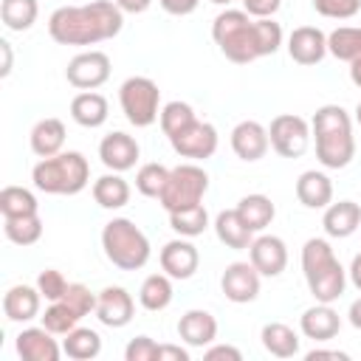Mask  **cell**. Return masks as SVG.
I'll list each match as a JSON object with an SVG mask.
<instances>
[{
    "label": "cell",
    "mask_w": 361,
    "mask_h": 361,
    "mask_svg": "<svg viewBox=\"0 0 361 361\" xmlns=\"http://www.w3.org/2000/svg\"><path fill=\"white\" fill-rule=\"evenodd\" d=\"M212 39L220 54L237 65L271 56L282 45V25L274 17H251L243 8H226L212 23Z\"/></svg>",
    "instance_id": "cell-1"
},
{
    "label": "cell",
    "mask_w": 361,
    "mask_h": 361,
    "mask_svg": "<svg viewBox=\"0 0 361 361\" xmlns=\"http://www.w3.org/2000/svg\"><path fill=\"white\" fill-rule=\"evenodd\" d=\"M121 28H124V11L113 0L59 6L48 17V34L59 45H96L113 39Z\"/></svg>",
    "instance_id": "cell-2"
},
{
    "label": "cell",
    "mask_w": 361,
    "mask_h": 361,
    "mask_svg": "<svg viewBox=\"0 0 361 361\" xmlns=\"http://www.w3.org/2000/svg\"><path fill=\"white\" fill-rule=\"evenodd\" d=\"M310 133L316 138V158L324 169H344L355 158L353 118L341 104H322L313 113Z\"/></svg>",
    "instance_id": "cell-3"
},
{
    "label": "cell",
    "mask_w": 361,
    "mask_h": 361,
    "mask_svg": "<svg viewBox=\"0 0 361 361\" xmlns=\"http://www.w3.org/2000/svg\"><path fill=\"white\" fill-rule=\"evenodd\" d=\"M302 274L313 299L324 305L341 299L347 288V271L341 268V262L333 254V245L324 237H310L302 245Z\"/></svg>",
    "instance_id": "cell-4"
},
{
    "label": "cell",
    "mask_w": 361,
    "mask_h": 361,
    "mask_svg": "<svg viewBox=\"0 0 361 361\" xmlns=\"http://www.w3.org/2000/svg\"><path fill=\"white\" fill-rule=\"evenodd\" d=\"M31 180L45 195H79L90 183V164L82 152L68 149L39 158V164L31 169Z\"/></svg>",
    "instance_id": "cell-5"
},
{
    "label": "cell",
    "mask_w": 361,
    "mask_h": 361,
    "mask_svg": "<svg viewBox=\"0 0 361 361\" xmlns=\"http://www.w3.org/2000/svg\"><path fill=\"white\" fill-rule=\"evenodd\" d=\"M104 257L121 271H138L149 262V240L147 234L127 217H113L102 228Z\"/></svg>",
    "instance_id": "cell-6"
},
{
    "label": "cell",
    "mask_w": 361,
    "mask_h": 361,
    "mask_svg": "<svg viewBox=\"0 0 361 361\" xmlns=\"http://www.w3.org/2000/svg\"><path fill=\"white\" fill-rule=\"evenodd\" d=\"M209 192V175L200 164L189 161V164H178L175 169H169V180L158 197V203L164 206L166 214L180 212V209H192L197 203H203V195Z\"/></svg>",
    "instance_id": "cell-7"
},
{
    "label": "cell",
    "mask_w": 361,
    "mask_h": 361,
    "mask_svg": "<svg viewBox=\"0 0 361 361\" xmlns=\"http://www.w3.org/2000/svg\"><path fill=\"white\" fill-rule=\"evenodd\" d=\"M118 104L133 127H149L161 116V90L149 76H130L118 87Z\"/></svg>",
    "instance_id": "cell-8"
},
{
    "label": "cell",
    "mask_w": 361,
    "mask_h": 361,
    "mask_svg": "<svg viewBox=\"0 0 361 361\" xmlns=\"http://www.w3.org/2000/svg\"><path fill=\"white\" fill-rule=\"evenodd\" d=\"M310 124L296 113H279L268 124L271 147L282 158H302L310 147Z\"/></svg>",
    "instance_id": "cell-9"
},
{
    "label": "cell",
    "mask_w": 361,
    "mask_h": 361,
    "mask_svg": "<svg viewBox=\"0 0 361 361\" xmlns=\"http://www.w3.org/2000/svg\"><path fill=\"white\" fill-rule=\"evenodd\" d=\"M110 56L104 51H82L76 54L68 68H65V79L68 85H73L76 90H96L110 79Z\"/></svg>",
    "instance_id": "cell-10"
},
{
    "label": "cell",
    "mask_w": 361,
    "mask_h": 361,
    "mask_svg": "<svg viewBox=\"0 0 361 361\" xmlns=\"http://www.w3.org/2000/svg\"><path fill=\"white\" fill-rule=\"evenodd\" d=\"M217 130H214V124H209V121H200V118H195L186 130H180L178 135H172L169 138V144H172V149L180 155V158H189V161H206V158H212L214 152H217Z\"/></svg>",
    "instance_id": "cell-11"
},
{
    "label": "cell",
    "mask_w": 361,
    "mask_h": 361,
    "mask_svg": "<svg viewBox=\"0 0 361 361\" xmlns=\"http://www.w3.org/2000/svg\"><path fill=\"white\" fill-rule=\"evenodd\" d=\"M259 282H262V274L251 262H231V265H226V271L220 276V288H223L226 299L234 305L254 302L259 296Z\"/></svg>",
    "instance_id": "cell-12"
},
{
    "label": "cell",
    "mask_w": 361,
    "mask_h": 361,
    "mask_svg": "<svg viewBox=\"0 0 361 361\" xmlns=\"http://www.w3.org/2000/svg\"><path fill=\"white\" fill-rule=\"evenodd\" d=\"M135 316V302L121 285H107L104 290L96 293V319L104 327H127Z\"/></svg>",
    "instance_id": "cell-13"
},
{
    "label": "cell",
    "mask_w": 361,
    "mask_h": 361,
    "mask_svg": "<svg viewBox=\"0 0 361 361\" xmlns=\"http://www.w3.org/2000/svg\"><path fill=\"white\" fill-rule=\"evenodd\" d=\"M158 262H161V271L166 276H172V279H192L197 265H200V251H197V245L189 237H178V240H169L161 248Z\"/></svg>",
    "instance_id": "cell-14"
},
{
    "label": "cell",
    "mask_w": 361,
    "mask_h": 361,
    "mask_svg": "<svg viewBox=\"0 0 361 361\" xmlns=\"http://www.w3.org/2000/svg\"><path fill=\"white\" fill-rule=\"evenodd\" d=\"M248 262L262 274V276H279L288 268V245L276 234H259L248 245Z\"/></svg>",
    "instance_id": "cell-15"
},
{
    "label": "cell",
    "mask_w": 361,
    "mask_h": 361,
    "mask_svg": "<svg viewBox=\"0 0 361 361\" xmlns=\"http://www.w3.org/2000/svg\"><path fill=\"white\" fill-rule=\"evenodd\" d=\"M138 155H141V147L133 135L121 133V130H113L107 133L102 141H99V158L102 164L110 169V172H127L138 164Z\"/></svg>",
    "instance_id": "cell-16"
},
{
    "label": "cell",
    "mask_w": 361,
    "mask_h": 361,
    "mask_svg": "<svg viewBox=\"0 0 361 361\" xmlns=\"http://www.w3.org/2000/svg\"><path fill=\"white\" fill-rule=\"evenodd\" d=\"M288 54L299 65H319L327 56V34L316 25H299L288 37Z\"/></svg>",
    "instance_id": "cell-17"
},
{
    "label": "cell",
    "mask_w": 361,
    "mask_h": 361,
    "mask_svg": "<svg viewBox=\"0 0 361 361\" xmlns=\"http://www.w3.org/2000/svg\"><path fill=\"white\" fill-rule=\"evenodd\" d=\"M268 147H271L268 127H262V124L254 121V118H245V121H240V124L231 130V149H234V155H237L240 161L254 164V161L265 158Z\"/></svg>",
    "instance_id": "cell-18"
},
{
    "label": "cell",
    "mask_w": 361,
    "mask_h": 361,
    "mask_svg": "<svg viewBox=\"0 0 361 361\" xmlns=\"http://www.w3.org/2000/svg\"><path fill=\"white\" fill-rule=\"evenodd\" d=\"M17 355L23 361H59L62 347L48 327H25L17 336Z\"/></svg>",
    "instance_id": "cell-19"
},
{
    "label": "cell",
    "mask_w": 361,
    "mask_h": 361,
    "mask_svg": "<svg viewBox=\"0 0 361 361\" xmlns=\"http://www.w3.org/2000/svg\"><path fill=\"white\" fill-rule=\"evenodd\" d=\"M299 330L305 338H313V341H330L338 336L341 330V319L338 313L333 310V305H324V302H316L313 307H307L299 319Z\"/></svg>",
    "instance_id": "cell-20"
},
{
    "label": "cell",
    "mask_w": 361,
    "mask_h": 361,
    "mask_svg": "<svg viewBox=\"0 0 361 361\" xmlns=\"http://www.w3.org/2000/svg\"><path fill=\"white\" fill-rule=\"evenodd\" d=\"M178 336L186 347H209L217 338V319L209 310H186L178 319Z\"/></svg>",
    "instance_id": "cell-21"
},
{
    "label": "cell",
    "mask_w": 361,
    "mask_h": 361,
    "mask_svg": "<svg viewBox=\"0 0 361 361\" xmlns=\"http://www.w3.org/2000/svg\"><path fill=\"white\" fill-rule=\"evenodd\" d=\"M322 226H324V234L333 237V240H344L350 234H355L361 228V206L355 200H338V203H330L324 209V217H322Z\"/></svg>",
    "instance_id": "cell-22"
},
{
    "label": "cell",
    "mask_w": 361,
    "mask_h": 361,
    "mask_svg": "<svg viewBox=\"0 0 361 361\" xmlns=\"http://www.w3.org/2000/svg\"><path fill=\"white\" fill-rule=\"evenodd\" d=\"M39 302L42 293L37 285H11L3 296V313L8 322H31L39 316Z\"/></svg>",
    "instance_id": "cell-23"
},
{
    "label": "cell",
    "mask_w": 361,
    "mask_h": 361,
    "mask_svg": "<svg viewBox=\"0 0 361 361\" xmlns=\"http://www.w3.org/2000/svg\"><path fill=\"white\" fill-rule=\"evenodd\" d=\"M296 200L305 209H327L333 203V180L319 169L302 172L296 180Z\"/></svg>",
    "instance_id": "cell-24"
},
{
    "label": "cell",
    "mask_w": 361,
    "mask_h": 361,
    "mask_svg": "<svg viewBox=\"0 0 361 361\" xmlns=\"http://www.w3.org/2000/svg\"><path fill=\"white\" fill-rule=\"evenodd\" d=\"M110 116V107H107V99L96 90H82L71 99V118L79 124V127H87V130H96L107 121Z\"/></svg>",
    "instance_id": "cell-25"
},
{
    "label": "cell",
    "mask_w": 361,
    "mask_h": 361,
    "mask_svg": "<svg viewBox=\"0 0 361 361\" xmlns=\"http://www.w3.org/2000/svg\"><path fill=\"white\" fill-rule=\"evenodd\" d=\"M65 135H68V133H65V124H62L59 118H54V116L39 118V121L31 127V135H28L31 152H34L37 158L59 155L62 147H65Z\"/></svg>",
    "instance_id": "cell-26"
},
{
    "label": "cell",
    "mask_w": 361,
    "mask_h": 361,
    "mask_svg": "<svg viewBox=\"0 0 361 361\" xmlns=\"http://www.w3.org/2000/svg\"><path fill=\"white\" fill-rule=\"evenodd\" d=\"M214 234L231 251H245L254 243V231L243 223V217L237 214V209H226V212H220L214 217Z\"/></svg>",
    "instance_id": "cell-27"
},
{
    "label": "cell",
    "mask_w": 361,
    "mask_h": 361,
    "mask_svg": "<svg viewBox=\"0 0 361 361\" xmlns=\"http://www.w3.org/2000/svg\"><path fill=\"white\" fill-rule=\"evenodd\" d=\"M93 200L102 206V209H124L130 203V183L121 178V172H107L102 178L93 180Z\"/></svg>",
    "instance_id": "cell-28"
},
{
    "label": "cell",
    "mask_w": 361,
    "mask_h": 361,
    "mask_svg": "<svg viewBox=\"0 0 361 361\" xmlns=\"http://www.w3.org/2000/svg\"><path fill=\"white\" fill-rule=\"evenodd\" d=\"M262 347L274 355V358H293L299 355V333L285 324V322H268L259 333Z\"/></svg>",
    "instance_id": "cell-29"
},
{
    "label": "cell",
    "mask_w": 361,
    "mask_h": 361,
    "mask_svg": "<svg viewBox=\"0 0 361 361\" xmlns=\"http://www.w3.org/2000/svg\"><path fill=\"white\" fill-rule=\"evenodd\" d=\"M237 214H240L243 223L257 234V231H265V228L274 223L276 206H274V200H271L268 195H245V197H240V203H237Z\"/></svg>",
    "instance_id": "cell-30"
},
{
    "label": "cell",
    "mask_w": 361,
    "mask_h": 361,
    "mask_svg": "<svg viewBox=\"0 0 361 361\" xmlns=\"http://www.w3.org/2000/svg\"><path fill=\"white\" fill-rule=\"evenodd\" d=\"M172 296H175V290H172V276H166V274H149V276L141 282V288H138V302H141V307L149 310V313L166 310V307L172 305Z\"/></svg>",
    "instance_id": "cell-31"
},
{
    "label": "cell",
    "mask_w": 361,
    "mask_h": 361,
    "mask_svg": "<svg viewBox=\"0 0 361 361\" xmlns=\"http://www.w3.org/2000/svg\"><path fill=\"white\" fill-rule=\"evenodd\" d=\"M62 353L73 361H90L102 353V336L90 327H73L62 338Z\"/></svg>",
    "instance_id": "cell-32"
},
{
    "label": "cell",
    "mask_w": 361,
    "mask_h": 361,
    "mask_svg": "<svg viewBox=\"0 0 361 361\" xmlns=\"http://www.w3.org/2000/svg\"><path fill=\"white\" fill-rule=\"evenodd\" d=\"M39 3L37 0H0V20L8 31H28L37 23Z\"/></svg>",
    "instance_id": "cell-33"
},
{
    "label": "cell",
    "mask_w": 361,
    "mask_h": 361,
    "mask_svg": "<svg viewBox=\"0 0 361 361\" xmlns=\"http://www.w3.org/2000/svg\"><path fill=\"white\" fill-rule=\"evenodd\" d=\"M327 54H333L341 62L361 59V28L358 25H338L327 34Z\"/></svg>",
    "instance_id": "cell-34"
},
{
    "label": "cell",
    "mask_w": 361,
    "mask_h": 361,
    "mask_svg": "<svg viewBox=\"0 0 361 361\" xmlns=\"http://www.w3.org/2000/svg\"><path fill=\"white\" fill-rule=\"evenodd\" d=\"M3 234L14 245H34L42 237V217L25 214V217H3Z\"/></svg>",
    "instance_id": "cell-35"
},
{
    "label": "cell",
    "mask_w": 361,
    "mask_h": 361,
    "mask_svg": "<svg viewBox=\"0 0 361 361\" xmlns=\"http://www.w3.org/2000/svg\"><path fill=\"white\" fill-rule=\"evenodd\" d=\"M0 212L3 217H25V214H39V203L31 189L25 186H3L0 192Z\"/></svg>",
    "instance_id": "cell-36"
},
{
    "label": "cell",
    "mask_w": 361,
    "mask_h": 361,
    "mask_svg": "<svg viewBox=\"0 0 361 361\" xmlns=\"http://www.w3.org/2000/svg\"><path fill=\"white\" fill-rule=\"evenodd\" d=\"M169 228L178 234V237H200L206 228H209V212L203 203L192 206V209H180V212H172L169 214Z\"/></svg>",
    "instance_id": "cell-37"
},
{
    "label": "cell",
    "mask_w": 361,
    "mask_h": 361,
    "mask_svg": "<svg viewBox=\"0 0 361 361\" xmlns=\"http://www.w3.org/2000/svg\"><path fill=\"white\" fill-rule=\"evenodd\" d=\"M195 118H197V116H195L192 104L178 102V99H175V102H166V104L161 107V116H158L161 130H164V135H166V138H172V135H178L180 130H186Z\"/></svg>",
    "instance_id": "cell-38"
},
{
    "label": "cell",
    "mask_w": 361,
    "mask_h": 361,
    "mask_svg": "<svg viewBox=\"0 0 361 361\" xmlns=\"http://www.w3.org/2000/svg\"><path fill=\"white\" fill-rule=\"evenodd\" d=\"M169 180V169L164 164H141L138 172H135V189L144 195V197H161L164 186Z\"/></svg>",
    "instance_id": "cell-39"
},
{
    "label": "cell",
    "mask_w": 361,
    "mask_h": 361,
    "mask_svg": "<svg viewBox=\"0 0 361 361\" xmlns=\"http://www.w3.org/2000/svg\"><path fill=\"white\" fill-rule=\"evenodd\" d=\"M39 319H42V327H48L54 336H65L73 327H79V322H82V316H76L62 299L59 302H51Z\"/></svg>",
    "instance_id": "cell-40"
},
{
    "label": "cell",
    "mask_w": 361,
    "mask_h": 361,
    "mask_svg": "<svg viewBox=\"0 0 361 361\" xmlns=\"http://www.w3.org/2000/svg\"><path fill=\"white\" fill-rule=\"evenodd\" d=\"M62 302L76 313V316H87V313H96V293L87 288V285H82V282H71L68 285V290H65V296H62Z\"/></svg>",
    "instance_id": "cell-41"
},
{
    "label": "cell",
    "mask_w": 361,
    "mask_h": 361,
    "mask_svg": "<svg viewBox=\"0 0 361 361\" xmlns=\"http://www.w3.org/2000/svg\"><path fill=\"white\" fill-rule=\"evenodd\" d=\"M68 279L62 276V271H56V268H45V271H39V276H37V288H39V293H42V299H48V302H59L62 296H65V290H68Z\"/></svg>",
    "instance_id": "cell-42"
},
{
    "label": "cell",
    "mask_w": 361,
    "mask_h": 361,
    "mask_svg": "<svg viewBox=\"0 0 361 361\" xmlns=\"http://www.w3.org/2000/svg\"><path fill=\"white\" fill-rule=\"evenodd\" d=\"M313 8L330 20H350L361 11V0H313Z\"/></svg>",
    "instance_id": "cell-43"
},
{
    "label": "cell",
    "mask_w": 361,
    "mask_h": 361,
    "mask_svg": "<svg viewBox=\"0 0 361 361\" xmlns=\"http://www.w3.org/2000/svg\"><path fill=\"white\" fill-rule=\"evenodd\" d=\"M158 347L161 344H155L149 336H135L124 347V358L127 361H158Z\"/></svg>",
    "instance_id": "cell-44"
},
{
    "label": "cell",
    "mask_w": 361,
    "mask_h": 361,
    "mask_svg": "<svg viewBox=\"0 0 361 361\" xmlns=\"http://www.w3.org/2000/svg\"><path fill=\"white\" fill-rule=\"evenodd\" d=\"M243 11H248L251 17H274L282 6V0H240Z\"/></svg>",
    "instance_id": "cell-45"
},
{
    "label": "cell",
    "mask_w": 361,
    "mask_h": 361,
    "mask_svg": "<svg viewBox=\"0 0 361 361\" xmlns=\"http://www.w3.org/2000/svg\"><path fill=\"white\" fill-rule=\"evenodd\" d=\"M203 358L206 361H220V358H228V361H240L243 358V353L237 350V347H231V344H209L206 347V353H203Z\"/></svg>",
    "instance_id": "cell-46"
},
{
    "label": "cell",
    "mask_w": 361,
    "mask_h": 361,
    "mask_svg": "<svg viewBox=\"0 0 361 361\" xmlns=\"http://www.w3.org/2000/svg\"><path fill=\"white\" fill-rule=\"evenodd\" d=\"M161 3V8L166 11V14H172V17H186V14H192L197 6H200V0H158Z\"/></svg>",
    "instance_id": "cell-47"
},
{
    "label": "cell",
    "mask_w": 361,
    "mask_h": 361,
    "mask_svg": "<svg viewBox=\"0 0 361 361\" xmlns=\"http://www.w3.org/2000/svg\"><path fill=\"white\" fill-rule=\"evenodd\" d=\"M158 361H189V350L180 344H161L158 347Z\"/></svg>",
    "instance_id": "cell-48"
},
{
    "label": "cell",
    "mask_w": 361,
    "mask_h": 361,
    "mask_svg": "<svg viewBox=\"0 0 361 361\" xmlns=\"http://www.w3.org/2000/svg\"><path fill=\"white\" fill-rule=\"evenodd\" d=\"M124 14H144L149 6H152V0H113Z\"/></svg>",
    "instance_id": "cell-49"
},
{
    "label": "cell",
    "mask_w": 361,
    "mask_h": 361,
    "mask_svg": "<svg viewBox=\"0 0 361 361\" xmlns=\"http://www.w3.org/2000/svg\"><path fill=\"white\" fill-rule=\"evenodd\" d=\"M305 358H307V361H319V358H336V361H347L350 355H347V353H341V350H310Z\"/></svg>",
    "instance_id": "cell-50"
},
{
    "label": "cell",
    "mask_w": 361,
    "mask_h": 361,
    "mask_svg": "<svg viewBox=\"0 0 361 361\" xmlns=\"http://www.w3.org/2000/svg\"><path fill=\"white\" fill-rule=\"evenodd\" d=\"M0 54H3V65H0V76L6 79L11 73V42L8 39H0Z\"/></svg>",
    "instance_id": "cell-51"
},
{
    "label": "cell",
    "mask_w": 361,
    "mask_h": 361,
    "mask_svg": "<svg viewBox=\"0 0 361 361\" xmlns=\"http://www.w3.org/2000/svg\"><path fill=\"white\" fill-rule=\"evenodd\" d=\"M347 276H350V282L361 290V254L353 257V262H350V268H347Z\"/></svg>",
    "instance_id": "cell-52"
},
{
    "label": "cell",
    "mask_w": 361,
    "mask_h": 361,
    "mask_svg": "<svg viewBox=\"0 0 361 361\" xmlns=\"http://www.w3.org/2000/svg\"><path fill=\"white\" fill-rule=\"evenodd\" d=\"M347 319H350V324L355 327V330H361V296L350 305V310H347Z\"/></svg>",
    "instance_id": "cell-53"
},
{
    "label": "cell",
    "mask_w": 361,
    "mask_h": 361,
    "mask_svg": "<svg viewBox=\"0 0 361 361\" xmlns=\"http://www.w3.org/2000/svg\"><path fill=\"white\" fill-rule=\"evenodd\" d=\"M350 79H353V85H355V87H361V59L350 62Z\"/></svg>",
    "instance_id": "cell-54"
},
{
    "label": "cell",
    "mask_w": 361,
    "mask_h": 361,
    "mask_svg": "<svg viewBox=\"0 0 361 361\" xmlns=\"http://www.w3.org/2000/svg\"><path fill=\"white\" fill-rule=\"evenodd\" d=\"M209 3H214V6H228V3H234V0H209Z\"/></svg>",
    "instance_id": "cell-55"
},
{
    "label": "cell",
    "mask_w": 361,
    "mask_h": 361,
    "mask_svg": "<svg viewBox=\"0 0 361 361\" xmlns=\"http://www.w3.org/2000/svg\"><path fill=\"white\" fill-rule=\"evenodd\" d=\"M355 121H358V127H361V102H358V107H355Z\"/></svg>",
    "instance_id": "cell-56"
}]
</instances>
